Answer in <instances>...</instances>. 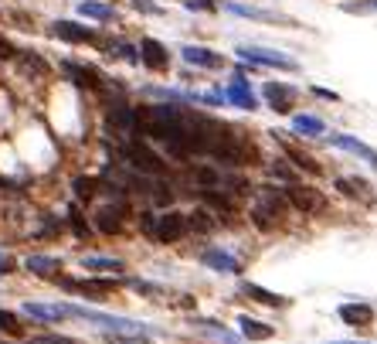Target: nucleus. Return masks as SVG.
<instances>
[{
	"instance_id": "f257e3e1",
	"label": "nucleus",
	"mask_w": 377,
	"mask_h": 344,
	"mask_svg": "<svg viewBox=\"0 0 377 344\" xmlns=\"http://www.w3.org/2000/svg\"><path fill=\"white\" fill-rule=\"evenodd\" d=\"M143 232L153 238V242H177V238L187 232V218L184 215H177V212H170V215H143Z\"/></svg>"
},
{
	"instance_id": "f03ea898",
	"label": "nucleus",
	"mask_w": 377,
	"mask_h": 344,
	"mask_svg": "<svg viewBox=\"0 0 377 344\" xmlns=\"http://www.w3.org/2000/svg\"><path fill=\"white\" fill-rule=\"evenodd\" d=\"M123 160L129 164V167H136L140 174H163V160L156 157L147 143H140V140H126Z\"/></svg>"
},
{
	"instance_id": "7ed1b4c3",
	"label": "nucleus",
	"mask_w": 377,
	"mask_h": 344,
	"mask_svg": "<svg viewBox=\"0 0 377 344\" xmlns=\"http://www.w3.org/2000/svg\"><path fill=\"white\" fill-rule=\"evenodd\" d=\"M282 205H286V194H282V191L262 194V201L251 208V222H255L258 229H272L279 218H282Z\"/></svg>"
},
{
	"instance_id": "20e7f679",
	"label": "nucleus",
	"mask_w": 377,
	"mask_h": 344,
	"mask_svg": "<svg viewBox=\"0 0 377 344\" xmlns=\"http://www.w3.org/2000/svg\"><path fill=\"white\" fill-rule=\"evenodd\" d=\"M282 194H286V201H289V205H296V208L306 212V215H316V212H323V208H327V198H323L320 191H313V187L289 185Z\"/></svg>"
},
{
	"instance_id": "39448f33",
	"label": "nucleus",
	"mask_w": 377,
	"mask_h": 344,
	"mask_svg": "<svg viewBox=\"0 0 377 344\" xmlns=\"http://www.w3.org/2000/svg\"><path fill=\"white\" fill-rule=\"evenodd\" d=\"M238 55L245 62H255V65H272V69H296V62L289 55L282 52H272V48H255V45H242Z\"/></svg>"
},
{
	"instance_id": "423d86ee",
	"label": "nucleus",
	"mask_w": 377,
	"mask_h": 344,
	"mask_svg": "<svg viewBox=\"0 0 377 344\" xmlns=\"http://www.w3.org/2000/svg\"><path fill=\"white\" fill-rule=\"evenodd\" d=\"M61 287L72 293H82V296L99 300V296H109V293L119 290V280H61Z\"/></svg>"
},
{
	"instance_id": "0eeeda50",
	"label": "nucleus",
	"mask_w": 377,
	"mask_h": 344,
	"mask_svg": "<svg viewBox=\"0 0 377 344\" xmlns=\"http://www.w3.org/2000/svg\"><path fill=\"white\" fill-rule=\"evenodd\" d=\"M96 229H99L102 236H119L126 229V205H102L99 212H96Z\"/></svg>"
},
{
	"instance_id": "6e6552de",
	"label": "nucleus",
	"mask_w": 377,
	"mask_h": 344,
	"mask_svg": "<svg viewBox=\"0 0 377 344\" xmlns=\"http://www.w3.org/2000/svg\"><path fill=\"white\" fill-rule=\"evenodd\" d=\"M51 31L61 38V41H72V45H96L99 38H96V31L85 24H75V21H54Z\"/></svg>"
},
{
	"instance_id": "1a4fd4ad",
	"label": "nucleus",
	"mask_w": 377,
	"mask_h": 344,
	"mask_svg": "<svg viewBox=\"0 0 377 344\" xmlns=\"http://www.w3.org/2000/svg\"><path fill=\"white\" fill-rule=\"evenodd\" d=\"M262 96L269 99V106L276 113H289L293 109V99H296V89L293 85H282V82H265L262 85Z\"/></svg>"
},
{
	"instance_id": "9d476101",
	"label": "nucleus",
	"mask_w": 377,
	"mask_h": 344,
	"mask_svg": "<svg viewBox=\"0 0 377 344\" xmlns=\"http://www.w3.org/2000/svg\"><path fill=\"white\" fill-rule=\"evenodd\" d=\"M330 143H333V147H340V150H347V154H353V157L367 160V164H371V167L377 171V150H374V147H367V143H360L357 136L337 133V136H330Z\"/></svg>"
},
{
	"instance_id": "9b49d317",
	"label": "nucleus",
	"mask_w": 377,
	"mask_h": 344,
	"mask_svg": "<svg viewBox=\"0 0 377 344\" xmlns=\"http://www.w3.org/2000/svg\"><path fill=\"white\" fill-rule=\"evenodd\" d=\"M337 314H340L343 324H350V327H371V324H374V307H371V303H364V300L343 303Z\"/></svg>"
},
{
	"instance_id": "f8f14e48",
	"label": "nucleus",
	"mask_w": 377,
	"mask_h": 344,
	"mask_svg": "<svg viewBox=\"0 0 377 344\" xmlns=\"http://www.w3.org/2000/svg\"><path fill=\"white\" fill-rule=\"evenodd\" d=\"M140 55H143V65L153 69V72H163V69L170 65V55H167V48H163L160 41H153V38H147V41L140 45Z\"/></svg>"
},
{
	"instance_id": "ddd939ff",
	"label": "nucleus",
	"mask_w": 377,
	"mask_h": 344,
	"mask_svg": "<svg viewBox=\"0 0 377 344\" xmlns=\"http://www.w3.org/2000/svg\"><path fill=\"white\" fill-rule=\"evenodd\" d=\"M180 58L191 62V65H198V69H221V65H225V58L218 52H211V48H194V45L180 48Z\"/></svg>"
},
{
	"instance_id": "4468645a",
	"label": "nucleus",
	"mask_w": 377,
	"mask_h": 344,
	"mask_svg": "<svg viewBox=\"0 0 377 344\" xmlns=\"http://www.w3.org/2000/svg\"><path fill=\"white\" fill-rule=\"evenodd\" d=\"M109 123L119 133H133L136 130V109L126 106V103H112L109 106Z\"/></svg>"
},
{
	"instance_id": "2eb2a0df",
	"label": "nucleus",
	"mask_w": 377,
	"mask_h": 344,
	"mask_svg": "<svg viewBox=\"0 0 377 344\" xmlns=\"http://www.w3.org/2000/svg\"><path fill=\"white\" fill-rule=\"evenodd\" d=\"M24 314L38 320H65L68 317V303H24Z\"/></svg>"
},
{
	"instance_id": "dca6fc26",
	"label": "nucleus",
	"mask_w": 377,
	"mask_h": 344,
	"mask_svg": "<svg viewBox=\"0 0 377 344\" xmlns=\"http://www.w3.org/2000/svg\"><path fill=\"white\" fill-rule=\"evenodd\" d=\"M228 99H231L238 109H255V96H251L245 76H235V79H231V85H228Z\"/></svg>"
},
{
	"instance_id": "f3484780",
	"label": "nucleus",
	"mask_w": 377,
	"mask_h": 344,
	"mask_svg": "<svg viewBox=\"0 0 377 344\" xmlns=\"http://www.w3.org/2000/svg\"><path fill=\"white\" fill-rule=\"evenodd\" d=\"M201 259L211 266V269H218V273H242V263H238L235 256H228L225 249H207Z\"/></svg>"
},
{
	"instance_id": "a211bd4d",
	"label": "nucleus",
	"mask_w": 377,
	"mask_h": 344,
	"mask_svg": "<svg viewBox=\"0 0 377 344\" xmlns=\"http://www.w3.org/2000/svg\"><path fill=\"white\" fill-rule=\"evenodd\" d=\"M238 331H242V338H249V341H265V338H272V334H276L269 324H262V320H251V317L238 320Z\"/></svg>"
},
{
	"instance_id": "6ab92c4d",
	"label": "nucleus",
	"mask_w": 377,
	"mask_h": 344,
	"mask_svg": "<svg viewBox=\"0 0 377 344\" xmlns=\"http://www.w3.org/2000/svg\"><path fill=\"white\" fill-rule=\"evenodd\" d=\"M17 65H21V72H24V76H31V79H38V82L48 76V65H45V62H41L34 52L17 55Z\"/></svg>"
},
{
	"instance_id": "aec40b11",
	"label": "nucleus",
	"mask_w": 377,
	"mask_h": 344,
	"mask_svg": "<svg viewBox=\"0 0 377 344\" xmlns=\"http://www.w3.org/2000/svg\"><path fill=\"white\" fill-rule=\"evenodd\" d=\"M27 273H34V276H54L61 263L54 259V256H27Z\"/></svg>"
},
{
	"instance_id": "412c9836",
	"label": "nucleus",
	"mask_w": 377,
	"mask_h": 344,
	"mask_svg": "<svg viewBox=\"0 0 377 344\" xmlns=\"http://www.w3.org/2000/svg\"><path fill=\"white\" fill-rule=\"evenodd\" d=\"M242 293H245V296H251L255 303H265V307H282V303H286L279 293L262 290V287H255V283H242Z\"/></svg>"
},
{
	"instance_id": "4be33fe9",
	"label": "nucleus",
	"mask_w": 377,
	"mask_h": 344,
	"mask_svg": "<svg viewBox=\"0 0 377 344\" xmlns=\"http://www.w3.org/2000/svg\"><path fill=\"white\" fill-rule=\"evenodd\" d=\"M293 130L302 133V136H320L327 127H323L320 116H293Z\"/></svg>"
},
{
	"instance_id": "5701e85b",
	"label": "nucleus",
	"mask_w": 377,
	"mask_h": 344,
	"mask_svg": "<svg viewBox=\"0 0 377 344\" xmlns=\"http://www.w3.org/2000/svg\"><path fill=\"white\" fill-rule=\"evenodd\" d=\"M82 266H85V269H92V273H123V269H126L119 259H105V256H85Z\"/></svg>"
},
{
	"instance_id": "b1692460",
	"label": "nucleus",
	"mask_w": 377,
	"mask_h": 344,
	"mask_svg": "<svg viewBox=\"0 0 377 344\" xmlns=\"http://www.w3.org/2000/svg\"><path fill=\"white\" fill-rule=\"evenodd\" d=\"M82 14L85 17H96V21H112L116 10L109 3H96V0H82Z\"/></svg>"
},
{
	"instance_id": "393cba45",
	"label": "nucleus",
	"mask_w": 377,
	"mask_h": 344,
	"mask_svg": "<svg viewBox=\"0 0 377 344\" xmlns=\"http://www.w3.org/2000/svg\"><path fill=\"white\" fill-rule=\"evenodd\" d=\"M337 191H343L347 198H357V201H367L371 194H367V185L364 181H350V178H340L337 181Z\"/></svg>"
},
{
	"instance_id": "a878e982",
	"label": "nucleus",
	"mask_w": 377,
	"mask_h": 344,
	"mask_svg": "<svg viewBox=\"0 0 377 344\" xmlns=\"http://www.w3.org/2000/svg\"><path fill=\"white\" fill-rule=\"evenodd\" d=\"M198 327H201V331L207 334V338H214V341H221V344H242L238 338H235V334H228V331H221V324H214V320H201Z\"/></svg>"
},
{
	"instance_id": "bb28decb",
	"label": "nucleus",
	"mask_w": 377,
	"mask_h": 344,
	"mask_svg": "<svg viewBox=\"0 0 377 344\" xmlns=\"http://www.w3.org/2000/svg\"><path fill=\"white\" fill-rule=\"evenodd\" d=\"M102 48L112 55V58H123V62H136V48L129 41H102Z\"/></svg>"
},
{
	"instance_id": "cd10ccee",
	"label": "nucleus",
	"mask_w": 377,
	"mask_h": 344,
	"mask_svg": "<svg viewBox=\"0 0 377 344\" xmlns=\"http://www.w3.org/2000/svg\"><path fill=\"white\" fill-rule=\"evenodd\" d=\"M72 191L78 194V201H92V194L99 191V181L96 178H75L72 181Z\"/></svg>"
},
{
	"instance_id": "c85d7f7f",
	"label": "nucleus",
	"mask_w": 377,
	"mask_h": 344,
	"mask_svg": "<svg viewBox=\"0 0 377 344\" xmlns=\"http://www.w3.org/2000/svg\"><path fill=\"white\" fill-rule=\"evenodd\" d=\"M105 341L109 344H147L150 334H123V331H105Z\"/></svg>"
},
{
	"instance_id": "c756f323",
	"label": "nucleus",
	"mask_w": 377,
	"mask_h": 344,
	"mask_svg": "<svg viewBox=\"0 0 377 344\" xmlns=\"http://www.w3.org/2000/svg\"><path fill=\"white\" fill-rule=\"evenodd\" d=\"M286 150H289V160H296L306 174H320V164L309 157V154H302V150H296V147H286Z\"/></svg>"
},
{
	"instance_id": "7c9ffc66",
	"label": "nucleus",
	"mask_w": 377,
	"mask_h": 344,
	"mask_svg": "<svg viewBox=\"0 0 377 344\" xmlns=\"http://www.w3.org/2000/svg\"><path fill=\"white\" fill-rule=\"evenodd\" d=\"M211 218H214V215L211 212H194L191 215V222H187V229H194V232H211V229H214V222H211Z\"/></svg>"
},
{
	"instance_id": "2f4dec72",
	"label": "nucleus",
	"mask_w": 377,
	"mask_h": 344,
	"mask_svg": "<svg viewBox=\"0 0 377 344\" xmlns=\"http://www.w3.org/2000/svg\"><path fill=\"white\" fill-rule=\"evenodd\" d=\"M0 334H21V320L10 310H0Z\"/></svg>"
},
{
	"instance_id": "473e14b6",
	"label": "nucleus",
	"mask_w": 377,
	"mask_h": 344,
	"mask_svg": "<svg viewBox=\"0 0 377 344\" xmlns=\"http://www.w3.org/2000/svg\"><path fill=\"white\" fill-rule=\"evenodd\" d=\"M350 14H377V0H367V3H347Z\"/></svg>"
},
{
	"instance_id": "72a5a7b5",
	"label": "nucleus",
	"mask_w": 377,
	"mask_h": 344,
	"mask_svg": "<svg viewBox=\"0 0 377 344\" xmlns=\"http://www.w3.org/2000/svg\"><path fill=\"white\" fill-rule=\"evenodd\" d=\"M133 7H136V10H143V14H160V7H156L153 0H133Z\"/></svg>"
},
{
	"instance_id": "f704fd0d",
	"label": "nucleus",
	"mask_w": 377,
	"mask_h": 344,
	"mask_svg": "<svg viewBox=\"0 0 377 344\" xmlns=\"http://www.w3.org/2000/svg\"><path fill=\"white\" fill-rule=\"evenodd\" d=\"M14 58V45L7 38H0V62H10Z\"/></svg>"
},
{
	"instance_id": "c9c22d12",
	"label": "nucleus",
	"mask_w": 377,
	"mask_h": 344,
	"mask_svg": "<svg viewBox=\"0 0 377 344\" xmlns=\"http://www.w3.org/2000/svg\"><path fill=\"white\" fill-rule=\"evenodd\" d=\"M31 344H72L68 338H58V334H45V338H34Z\"/></svg>"
},
{
	"instance_id": "e433bc0d",
	"label": "nucleus",
	"mask_w": 377,
	"mask_h": 344,
	"mask_svg": "<svg viewBox=\"0 0 377 344\" xmlns=\"http://www.w3.org/2000/svg\"><path fill=\"white\" fill-rule=\"evenodd\" d=\"M68 222H72V229H75L78 236H85V225H82V215H78V212H72V215H68Z\"/></svg>"
},
{
	"instance_id": "4c0bfd02",
	"label": "nucleus",
	"mask_w": 377,
	"mask_h": 344,
	"mask_svg": "<svg viewBox=\"0 0 377 344\" xmlns=\"http://www.w3.org/2000/svg\"><path fill=\"white\" fill-rule=\"evenodd\" d=\"M14 259H10V256H7V252H0V273H10V269H14Z\"/></svg>"
},
{
	"instance_id": "58836bf2",
	"label": "nucleus",
	"mask_w": 377,
	"mask_h": 344,
	"mask_svg": "<svg viewBox=\"0 0 377 344\" xmlns=\"http://www.w3.org/2000/svg\"><path fill=\"white\" fill-rule=\"evenodd\" d=\"M191 10H211V0H187Z\"/></svg>"
},
{
	"instance_id": "ea45409f",
	"label": "nucleus",
	"mask_w": 377,
	"mask_h": 344,
	"mask_svg": "<svg viewBox=\"0 0 377 344\" xmlns=\"http://www.w3.org/2000/svg\"><path fill=\"white\" fill-rule=\"evenodd\" d=\"M330 344H367V341H330Z\"/></svg>"
}]
</instances>
